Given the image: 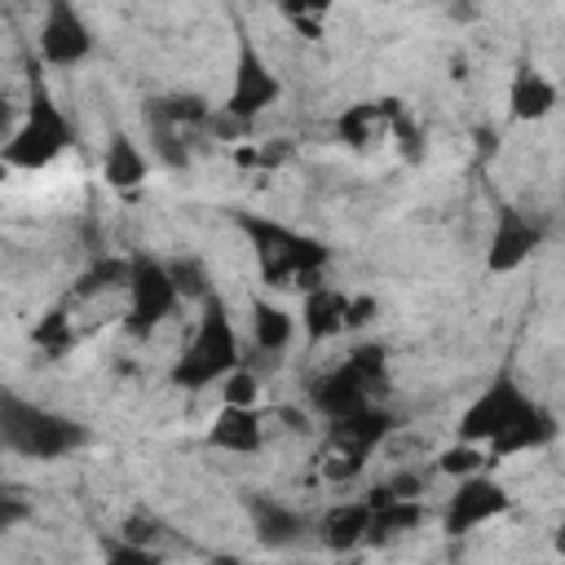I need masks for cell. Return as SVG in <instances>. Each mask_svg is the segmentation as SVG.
I'll return each mask as SVG.
<instances>
[{
  "mask_svg": "<svg viewBox=\"0 0 565 565\" xmlns=\"http://www.w3.org/2000/svg\"><path fill=\"white\" fill-rule=\"evenodd\" d=\"M234 221L252 238L260 274H265L269 287H305L309 291V287L322 282V269H327L331 252L318 238H309V234H300L282 221H265V216H247V212H238Z\"/></svg>",
  "mask_w": 565,
  "mask_h": 565,
  "instance_id": "cell-1",
  "label": "cell"
},
{
  "mask_svg": "<svg viewBox=\"0 0 565 565\" xmlns=\"http://www.w3.org/2000/svg\"><path fill=\"white\" fill-rule=\"evenodd\" d=\"M0 441H4V450L22 455V459H62V455L79 450L88 441V433L71 415H57L49 406L18 397L13 388H0Z\"/></svg>",
  "mask_w": 565,
  "mask_h": 565,
  "instance_id": "cell-2",
  "label": "cell"
},
{
  "mask_svg": "<svg viewBox=\"0 0 565 565\" xmlns=\"http://www.w3.org/2000/svg\"><path fill=\"white\" fill-rule=\"evenodd\" d=\"M238 366V335H234V318L221 300V291H207L199 300V327L185 344V353L172 366V384L177 388H207L216 380H225Z\"/></svg>",
  "mask_w": 565,
  "mask_h": 565,
  "instance_id": "cell-3",
  "label": "cell"
},
{
  "mask_svg": "<svg viewBox=\"0 0 565 565\" xmlns=\"http://www.w3.org/2000/svg\"><path fill=\"white\" fill-rule=\"evenodd\" d=\"M384 344H358L335 371L318 375L309 384V406L322 415V419H340V415H353L362 406H371V393L384 388Z\"/></svg>",
  "mask_w": 565,
  "mask_h": 565,
  "instance_id": "cell-4",
  "label": "cell"
},
{
  "mask_svg": "<svg viewBox=\"0 0 565 565\" xmlns=\"http://www.w3.org/2000/svg\"><path fill=\"white\" fill-rule=\"evenodd\" d=\"M75 141V132H71V124H66V115L57 110V102H53V93L44 88V79L31 71V102H26V124L4 141V163L9 168H26V172H35V168H49L66 146Z\"/></svg>",
  "mask_w": 565,
  "mask_h": 565,
  "instance_id": "cell-5",
  "label": "cell"
},
{
  "mask_svg": "<svg viewBox=\"0 0 565 565\" xmlns=\"http://www.w3.org/2000/svg\"><path fill=\"white\" fill-rule=\"evenodd\" d=\"M393 433V415L388 411H375V406H362L353 415H340V419H327V446H331V459H322V477L327 481H349L362 472V463L380 450V441Z\"/></svg>",
  "mask_w": 565,
  "mask_h": 565,
  "instance_id": "cell-6",
  "label": "cell"
},
{
  "mask_svg": "<svg viewBox=\"0 0 565 565\" xmlns=\"http://www.w3.org/2000/svg\"><path fill=\"white\" fill-rule=\"evenodd\" d=\"M128 335H137V340H146L172 309H177V287H172V274H168V265H159V260H150V256H132L128 260Z\"/></svg>",
  "mask_w": 565,
  "mask_h": 565,
  "instance_id": "cell-7",
  "label": "cell"
},
{
  "mask_svg": "<svg viewBox=\"0 0 565 565\" xmlns=\"http://www.w3.org/2000/svg\"><path fill=\"white\" fill-rule=\"evenodd\" d=\"M525 406H530V397L516 388V380H512V375H494V384L481 388L477 402L459 415V441H490V437L503 433Z\"/></svg>",
  "mask_w": 565,
  "mask_h": 565,
  "instance_id": "cell-8",
  "label": "cell"
},
{
  "mask_svg": "<svg viewBox=\"0 0 565 565\" xmlns=\"http://www.w3.org/2000/svg\"><path fill=\"white\" fill-rule=\"evenodd\" d=\"M508 490L499 486V481H490V477H477V472H468L463 481H459V490L446 499V512H441V525H446V534L450 539H459V534H468V530H477L481 521H490V516H499V512H508Z\"/></svg>",
  "mask_w": 565,
  "mask_h": 565,
  "instance_id": "cell-9",
  "label": "cell"
},
{
  "mask_svg": "<svg viewBox=\"0 0 565 565\" xmlns=\"http://www.w3.org/2000/svg\"><path fill=\"white\" fill-rule=\"evenodd\" d=\"M40 53L53 66H75L93 53V31L71 9V0H49V18L40 26Z\"/></svg>",
  "mask_w": 565,
  "mask_h": 565,
  "instance_id": "cell-10",
  "label": "cell"
},
{
  "mask_svg": "<svg viewBox=\"0 0 565 565\" xmlns=\"http://www.w3.org/2000/svg\"><path fill=\"white\" fill-rule=\"evenodd\" d=\"M282 93V84L274 79V71L265 66V57L243 40L238 44V66H234V88H230V102L225 110L238 115V119H256L265 106H274Z\"/></svg>",
  "mask_w": 565,
  "mask_h": 565,
  "instance_id": "cell-11",
  "label": "cell"
},
{
  "mask_svg": "<svg viewBox=\"0 0 565 565\" xmlns=\"http://www.w3.org/2000/svg\"><path fill=\"white\" fill-rule=\"evenodd\" d=\"M543 243V230L516 212V207H499V221H494V234H490V252H486V269L490 274H512L521 269Z\"/></svg>",
  "mask_w": 565,
  "mask_h": 565,
  "instance_id": "cell-12",
  "label": "cell"
},
{
  "mask_svg": "<svg viewBox=\"0 0 565 565\" xmlns=\"http://www.w3.org/2000/svg\"><path fill=\"white\" fill-rule=\"evenodd\" d=\"M556 437V415L547 411V406H539V402H530L503 433H494L486 446H490V455L486 459H503V455H516V450H534V446H547Z\"/></svg>",
  "mask_w": 565,
  "mask_h": 565,
  "instance_id": "cell-13",
  "label": "cell"
},
{
  "mask_svg": "<svg viewBox=\"0 0 565 565\" xmlns=\"http://www.w3.org/2000/svg\"><path fill=\"white\" fill-rule=\"evenodd\" d=\"M265 441L260 411L256 406H221V415L207 428V446L230 450V455H256Z\"/></svg>",
  "mask_w": 565,
  "mask_h": 565,
  "instance_id": "cell-14",
  "label": "cell"
},
{
  "mask_svg": "<svg viewBox=\"0 0 565 565\" xmlns=\"http://www.w3.org/2000/svg\"><path fill=\"white\" fill-rule=\"evenodd\" d=\"M247 516H252V530L265 547H287L305 534V516L296 508H287L282 499H269V494H247Z\"/></svg>",
  "mask_w": 565,
  "mask_h": 565,
  "instance_id": "cell-15",
  "label": "cell"
},
{
  "mask_svg": "<svg viewBox=\"0 0 565 565\" xmlns=\"http://www.w3.org/2000/svg\"><path fill=\"white\" fill-rule=\"evenodd\" d=\"M552 106H556V84L547 75L521 66L512 79V93H508L512 119H543V115H552Z\"/></svg>",
  "mask_w": 565,
  "mask_h": 565,
  "instance_id": "cell-16",
  "label": "cell"
},
{
  "mask_svg": "<svg viewBox=\"0 0 565 565\" xmlns=\"http://www.w3.org/2000/svg\"><path fill=\"white\" fill-rule=\"evenodd\" d=\"M366 525H371V503H366V499H362V503H335V508L322 516L318 534H322V543H327L331 552H349V547H358V543L366 539Z\"/></svg>",
  "mask_w": 565,
  "mask_h": 565,
  "instance_id": "cell-17",
  "label": "cell"
},
{
  "mask_svg": "<svg viewBox=\"0 0 565 565\" xmlns=\"http://www.w3.org/2000/svg\"><path fill=\"white\" fill-rule=\"evenodd\" d=\"M102 177L115 190H137L146 181V154L132 146V137H124V132L110 137V146L102 154Z\"/></svg>",
  "mask_w": 565,
  "mask_h": 565,
  "instance_id": "cell-18",
  "label": "cell"
},
{
  "mask_svg": "<svg viewBox=\"0 0 565 565\" xmlns=\"http://www.w3.org/2000/svg\"><path fill=\"white\" fill-rule=\"evenodd\" d=\"M252 335H256V349H260V353L282 358V349L296 340V318H291L282 305L252 300Z\"/></svg>",
  "mask_w": 565,
  "mask_h": 565,
  "instance_id": "cell-19",
  "label": "cell"
},
{
  "mask_svg": "<svg viewBox=\"0 0 565 565\" xmlns=\"http://www.w3.org/2000/svg\"><path fill=\"white\" fill-rule=\"evenodd\" d=\"M305 331L309 340H331L335 331H344V296L331 287H309L305 291Z\"/></svg>",
  "mask_w": 565,
  "mask_h": 565,
  "instance_id": "cell-20",
  "label": "cell"
},
{
  "mask_svg": "<svg viewBox=\"0 0 565 565\" xmlns=\"http://www.w3.org/2000/svg\"><path fill=\"white\" fill-rule=\"evenodd\" d=\"M424 521V503L419 499H384L371 508V525H366V543H384L393 534H406Z\"/></svg>",
  "mask_w": 565,
  "mask_h": 565,
  "instance_id": "cell-21",
  "label": "cell"
},
{
  "mask_svg": "<svg viewBox=\"0 0 565 565\" xmlns=\"http://www.w3.org/2000/svg\"><path fill=\"white\" fill-rule=\"evenodd\" d=\"M150 124H168V128H203L207 119V102L194 93H177V97H154L146 106Z\"/></svg>",
  "mask_w": 565,
  "mask_h": 565,
  "instance_id": "cell-22",
  "label": "cell"
},
{
  "mask_svg": "<svg viewBox=\"0 0 565 565\" xmlns=\"http://www.w3.org/2000/svg\"><path fill=\"white\" fill-rule=\"evenodd\" d=\"M393 110H397V102H375V106H349V110L340 115L335 132H340V141H349V146H366V141H371V124H375V119H388Z\"/></svg>",
  "mask_w": 565,
  "mask_h": 565,
  "instance_id": "cell-23",
  "label": "cell"
},
{
  "mask_svg": "<svg viewBox=\"0 0 565 565\" xmlns=\"http://www.w3.org/2000/svg\"><path fill=\"white\" fill-rule=\"evenodd\" d=\"M128 282V260H93L79 282H75V300H88L97 291H110V287H124Z\"/></svg>",
  "mask_w": 565,
  "mask_h": 565,
  "instance_id": "cell-24",
  "label": "cell"
},
{
  "mask_svg": "<svg viewBox=\"0 0 565 565\" xmlns=\"http://www.w3.org/2000/svg\"><path fill=\"white\" fill-rule=\"evenodd\" d=\"M168 274H172V287H177V296L185 300H203L207 291H212V278H207V265L199 260V256H177L172 265H168Z\"/></svg>",
  "mask_w": 565,
  "mask_h": 565,
  "instance_id": "cell-25",
  "label": "cell"
},
{
  "mask_svg": "<svg viewBox=\"0 0 565 565\" xmlns=\"http://www.w3.org/2000/svg\"><path fill=\"white\" fill-rule=\"evenodd\" d=\"M49 358H62L71 344H75V331H71V318H66V309H53V313H44V322L35 327V335H31Z\"/></svg>",
  "mask_w": 565,
  "mask_h": 565,
  "instance_id": "cell-26",
  "label": "cell"
},
{
  "mask_svg": "<svg viewBox=\"0 0 565 565\" xmlns=\"http://www.w3.org/2000/svg\"><path fill=\"white\" fill-rule=\"evenodd\" d=\"M150 137H154V150L168 168H190V150L181 141V128H168V124H150Z\"/></svg>",
  "mask_w": 565,
  "mask_h": 565,
  "instance_id": "cell-27",
  "label": "cell"
},
{
  "mask_svg": "<svg viewBox=\"0 0 565 565\" xmlns=\"http://www.w3.org/2000/svg\"><path fill=\"white\" fill-rule=\"evenodd\" d=\"M225 406H256V397H260V375H252L247 366H234L230 375H225Z\"/></svg>",
  "mask_w": 565,
  "mask_h": 565,
  "instance_id": "cell-28",
  "label": "cell"
},
{
  "mask_svg": "<svg viewBox=\"0 0 565 565\" xmlns=\"http://www.w3.org/2000/svg\"><path fill=\"white\" fill-rule=\"evenodd\" d=\"M481 463H490V459L477 450V441H459V446L441 450V459H437V468L450 472V477H468V472H477Z\"/></svg>",
  "mask_w": 565,
  "mask_h": 565,
  "instance_id": "cell-29",
  "label": "cell"
},
{
  "mask_svg": "<svg viewBox=\"0 0 565 565\" xmlns=\"http://www.w3.org/2000/svg\"><path fill=\"white\" fill-rule=\"evenodd\" d=\"M102 552H106V561H119V565H154L159 561L154 547L132 543V539H110V543H102Z\"/></svg>",
  "mask_w": 565,
  "mask_h": 565,
  "instance_id": "cell-30",
  "label": "cell"
},
{
  "mask_svg": "<svg viewBox=\"0 0 565 565\" xmlns=\"http://www.w3.org/2000/svg\"><path fill=\"white\" fill-rule=\"evenodd\" d=\"M203 128H212V137H225V141H243V137L252 132V119H238V115H230V110L221 106V110H207Z\"/></svg>",
  "mask_w": 565,
  "mask_h": 565,
  "instance_id": "cell-31",
  "label": "cell"
},
{
  "mask_svg": "<svg viewBox=\"0 0 565 565\" xmlns=\"http://www.w3.org/2000/svg\"><path fill=\"white\" fill-rule=\"evenodd\" d=\"M26 516H31V503L18 490H0V534L13 530V525H22Z\"/></svg>",
  "mask_w": 565,
  "mask_h": 565,
  "instance_id": "cell-32",
  "label": "cell"
},
{
  "mask_svg": "<svg viewBox=\"0 0 565 565\" xmlns=\"http://www.w3.org/2000/svg\"><path fill=\"white\" fill-rule=\"evenodd\" d=\"M124 539H132V543H146V547H154V539H159V525H154L150 516L132 512V516L124 521Z\"/></svg>",
  "mask_w": 565,
  "mask_h": 565,
  "instance_id": "cell-33",
  "label": "cell"
},
{
  "mask_svg": "<svg viewBox=\"0 0 565 565\" xmlns=\"http://www.w3.org/2000/svg\"><path fill=\"white\" fill-rule=\"evenodd\" d=\"M371 318H375V300H371V296L344 300V327H366Z\"/></svg>",
  "mask_w": 565,
  "mask_h": 565,
  "instance_id": "cell-34",
  "label": "cell"
},
{
  "mask_svg": "<svg viewBox=\"0 0 565 565\" xmlns=\"http://www.w3.org/2000/svg\"><path fill=\"white\" fill-rule=\"evenodd\" d=\"M278 4H282L287 18H305V13H309V18H322V13L331 9V0H278Z\"/></svg>",
  "mask_w": 565,
  "mask_h": 565,
  "instance_id": "cell-35",
  "label": "cell"
},
{
  "mask_svg": "<svg viewBox=\"0 0 565 565\" xmlns=\"http://www.w3.org/2000/svg\"><path fill=\"white\" fill-rule=\"evenodd\" d=\"M234 163L256 168V163H260V150H256V146H238V150H234Z\"/></svg>",
  "mask_w": 565,
  "mask_h": 565,
  "instance_id": "cell-36",
  "label": "cell"
},
{
  "mask_svg": "<svg viewBox=\"0 0 565 565\" xmlns=\"http://www.w3.org/2000/svg\"><path fill=\"white\" fill-rule=\"evenodd\" d=\"M9 124H13V106H9V97H0V137L9 132Z\"/></svg>",
  "mask_w": 565,
  "mask_h": 565,
  "instance_id": "cell-37",
  "label": "cell"
},
{
  "mask_svg": "<svg viewBox=\"0 0 565 565\" xmlns=\"http://www.w3.org/2000/svg\"><path fill=\"white\" fill-rule=\"evenodd\" d=\"M282 419H287V428H296V433H305V415H300V411H282Z\"/></svg>",
  "mask_w": 565,
  "mask_h": 565,
  "instance_id": "cell-38",
  "label": "cell"
},
{
  "mask_svg": "<svg viewBox=\"0 0 565 565\" xmlns=\"http://www.w3.org/2000/svg\"><path fill=\"white\" fill-rule=\"evenodd\" d=\"M4 177H9V163H4V159H0V181H4Z\"/></svg>",
  "mask_w": 565,
  "mask_h": 565,
  "instance_id": "cell-39",
  "label": "cell"
},
{
  "mask_svg": "<svg viewBox=\"0 0 565 565\" xmlns=\"http://www.w3.org/2000/svg\"><path fill=\"white\" fill-rule=\"evenodd\" d=\"M0 450H4V441H0Z\"/></svg>",
  "mask_w": 565,
  "mask_h": 565,
  "instance_id": "cell-40",
  "label": "cell"
}]
</instances>
